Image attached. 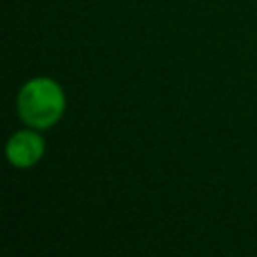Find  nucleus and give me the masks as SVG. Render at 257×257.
<instances>
[{"label": "nucleus", "mask_w": 257, "mask_h": 257, "mask_svg": "<svg viewBox=\"0 0 257 257\" xmlns=\"http://www.w3.org/2000/svg\"><path fill=\"white\" fill-rule=\"evenodd\" d=\"M18 114L34 128L56 124L64 112V92L50 78H32L18 92Z\"/></svg>", "instance_id": "1"}, {"label": "nucleus", "mask_w": 257, "mask_h": 257, "mask_svg": "<svg viewBox=\"0 0 257 257\" xmlns=\"http://www.w3.org/2000/svg\"><path fill=\"white\" fill-rule=\"evenodd\" d=\"M44 153V141L32 131H18L10 137L6 145V157L14 167L26 169L40 161Z\"/></svg>", "instance_id": "2"}]
</instances>
